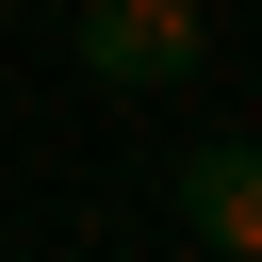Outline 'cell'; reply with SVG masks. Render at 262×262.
I'll return each mask as SVG.
<instances>
[{"mask_svg": "<svg viewBox=\"0 0 262 262\" xmlns=\"http://www.w3.org/2000/svg\"><path fill=\"white\" fill-rule=\"evenodd\" d=\"M196 49H213L196 0H98V16H82V66H98V82H196Z\"/></svg>", "mask_w": 262, "mask_h": 262, "instance_id": "obj_1", "label": "cell"}, {"mask_svg": "<svg viewBox=\"0 0 262 262\" xmlns=\"http://www.w3.org/2000/svg\"><path fill=\"white\" fill-rule=\"evenodd\" d=\"M180 229H196L213 262H262V147H246V131L180 147Z\"/></svg>", "mask_w": 262, "mask_h": 262, "instance_id": "obj_2", "label": "cell"}]
</instances>
